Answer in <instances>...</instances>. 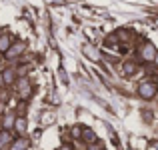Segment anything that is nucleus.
Listing matches in <instances>:
<instances>
[{
	"instance_id": "f257e3e1",
	"label": "nucleus",
	"mask_w": 158,
	"mask_h": 150,
	"mask_svg": "<svg viewBox=\"0 0 158 150\" xmlns=\"http://www.w3.org/2000/svg\"><path fill=\"white\" fill-rule=\"evenodd\" d=\"M156 92H158V86L150 80H144L138 84V96L142 100H152L156 96Z\"/></svg>"
},
{
	"instance_id": "f03ea898",
	"label": "nucleus",
	"mask_w": 158,
	"mask_h": 150,
	"mask_svg": "<svg viewBox=\"0 0 158 150\" xmlns=\"http://www.w3.org/2000/svg\"><path fill=\"white\" fill-rule=\"evenodd\" d=\"M138 54H140V60H144V62H154V58H156V54H158V52H156L154 44L144 42L142 46H140Z\"/></svg>"
},
{
	"instance_id": "7ed1b4c3",
	"label": "nucleus",
	"mask_w": 158,
	"mask_h": 150,
	"mask_svg": "<svg viewBox=\"0 0 158 150\" xmlns=\"http://www.w3.org/2000/svg\"><path fill=\"white\" fill-rule=\"evenodd\" d=\"M16 90H18L20 98H28L32 92V86H30V80H28L26 76H20L18 80H16Z\"/></svg>"
},
{
	"instance_id": "20e7f679",
	"label": "nucleus",
	"mask_w": 158,
	"mask_h": 150,
	"mask_svg": "<svg viewBox=\"0 0 158 150\" xmlns=\"http://www.w3.org/2000/svg\"><path fill=\"white\" fill-rule=\"evenodd\" d=\"M16 76H18L16 68H12V66H10V68H6V70L2 72V82H4L6 86H10V84H16V80H18Z\"/></svg>"
},
{
	"instance_id": "39448f33",
	"label": "nucleus",
	"mask_w": 158,
	"mask_h": 150,
	"mask_svg": "<svg viewBox=\"0 0 158 150\" xmlns=\"http://www.w3.org/2000/svg\"><path fill=\"white\" fill-rule=\"evenodd\" d=\"M24 50H26V44H24V42L12 44V46L8 48V52H6V58H16V56H20Z\"/></svg>"
},
{
	"instance_id": "423d86ee",
	"label": "nucleus",
	"mask_w": 158,
	"mask_h": 150,
	"mask_svg": "<svg viewBox=\"0 0 158 150\" xmlns=\"http://www.w3.org/2000/svg\"><path fill=\"white\" fill-rule=\"evenodd\" d=\"M12 46V38H10V34H0V54H6L8 52V48Z\"/></svg>"
},
{
	"instance_id": "0eeeda50",
	"label": "nucleus",
	"mask_w": 158,
	"mask_h": 150,
	"mask_svg": "<svg viewBox=\"0 0 158 150\" xmlns=\"http://www.w3.org/2000/svg\"><path fill=\"white\" fill-rule=\"evenodd\" d=\"M8 144H12V132L8 128H2L0 130V148L8 146Z\"/></svg>"
},
{
	"instance_id": "6e6552de",
	"label": "nucleus",
	"mask_w": 158,
	"mask_h": 150,
	"mask_svg": "<svg viewBox=\"0 0 158 150\" xmlns=\"http://www.w3.org/2000/svg\"><path fill=\"white\" fill-rule=\"evenodd\" d=\"M80 138L84 140L86 144H92V142H96V134H94V130H92V128H82V134H80Z\"/></svg>"
},
{
	"instance_id": "1a4fd4ad",
	"label": "nucleus",
	"mask_w": 158,
	"mask_h": 150,
	"mask_svg": "<svg viewBox=\"0 0 158 150\" xmlns=\"http://www.w3.org/2000/svg\"><path fill=\"white\" fill-rule=\"evenodd\" d=\"M26 118H24V116H16V122H14V130L18 132V134H26Z\"/></svg>"
},
{
	"instance_id": "9d476101",
	"label": "nucleus",
	"mask_w": 158,
	"mask_h": 150,
	"mask_svg": "<svg viewBox=\"0 0 158 150\" xmlns=\"http://www.w3.org/2000/svg\"><path fill=\"white\" fill-rule=\"evenodd\" d=\"M14 122H16V114L14 112H8V114H4V118H2V128H14Z\"/></svg>"
},
{
	"instance_id": "9b49d317",
	"label": "nucleus",
	"mask_w": 158,
	"mask_h": 150,
	"mask_svg": "<svg viewBox=\"0 0 158 150\" xmlns=\"http://www.w3.org/2000/svg\"><path fill=\"white\" fill-rule=\"evenodd\" d=\"M28 148V140L26 138H18V140H12L10 150H26Z\"/></svg>"
},
{
	"instance_id": "f8f14e48",
	"label": "nucleus",
	"mask_w": 158,
	"mask_h": 150,
	"mask_svg": "<svg viewBox=\"0 0 158 150\" xmlns=\"http://www.w3.org/2000/svg\"><path fill=\"white\" fill-rule=\"evenodd\" d=\"M136 68H138V66H136L134 62H124V66H122V72L126 74V76H132V74L136 72Z\"/></svg>"
},
{
	"instance_id": "ddd939ff",
	"label": "nucleus",
	"mask_w": 158,
	"mask_h": 150,
	"mask_svg": "<svg viewBox=\"0 0 158 150\" xmlns=\"http://www.w3.org/2000/svg\"><path fill=\"white\" fill-rule=\"evenodd\" d=\"M84 52L88 54L90 58H94V60H96V58H98V52H94V50H92V46H84Z\"/></svg>"
},
{
	"instance_id": "4468645a",
	"label": "nucleus",
	"mask_w": 158,
	"mask_h": 150,
	"mask_svg": "<svg viewBox=\"0 0 158 150\" xmlns=\"http://www.w3.org/2000/svg\"><path fill=\"white\" fill-rule=\"evenodd\" d=\"M150 150H158V140H154V142L150 144Z\"/></svg>"
},
{
	"instance_id": "2eb2a0df",
	"label": "nucleus",
	"mask_w": 158,
	"mask_h": 150,
	"mask_svg": "<svg viewBox=\"0 0 158 150\" xmlns=\"http://www.w3.org/2000/svg\"><path fill=\"white\" fill-rule=\"evenodd\" d=\"M60 150H72V148H70L68 144H64V146H60Z\"/></svg>"
},
{
	"instance_id": "dca6fc26",
	"label": "nucleus",
	"mask_w": 158,
	"mask_h": 150,
	"mask_svg": "<svg viewBox=\"0 0 158 150\" xmlns=\"http://www.w3.org/2000/svg\"><path fill=\"white\" fill-rule=\"evenodd\" d=\"M154 62H156V64H158V54H156V58H154Z\"/></svg>"
}]
</instances>
